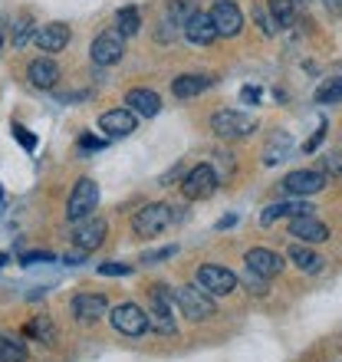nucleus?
Returning a JSON list of instances; mask_svg holds the SVG:
<instances>
[{
  "label": "nucleus",
  "instance_id": "f257e3e1",
  "mask_svg": "<svg viewBox=\"0 0 342 362\" xmlns=\"http://www.w3.org/2000/svg\"><path fill=\"white\" fill-rule=\"evenodd\" d=\"M109 323H112L115 333H122V336H142L152 329L148 310H142L138 303H119L112 313H109Z\"/></svg>",
  "mask_w": 342,
  "mask_h": 362
},
{
  "label": "nucleus",
  "instance_id": "f03ea898",
  "mask_svg": "<svg viewBox=\"0 0 342 362\" xmlns=\"http://www.w3.org/2000/svg\"><path fill=\"white\" fill-rule=\"evenodd\" d=\"M171 300H175V293H171L165 284H155L152 286L148 320H152V329H158V333H165V336L178 333V323H175V316H171Z\"/></svg>",
  "mask_w": 342,
  "mask_h": 362
},
{
  "label": "nucleus",
  "instance_id": "7ed1b4c3",
  "mask_svg": "<svg viewBox=\"0 0 342 362\" xmlns=\"http://www.w3.org/2000/svg\"><path fill=\"white\" fill-rule=\"evenodd\" d=\"M175 303H178L181 316H188L194 323L214 316V300H211V293L198 290V286H178V290H175Z\"/></svg>",
  "mask_w": 342,
  "mask_h": 362
},
{
  "label": "nucleus",
  "instance_id": "20e7f679",
  "mask_svg": "<svg viewBox=\"0 0 342 362\" xmlns=\"http://www.w3.org/2000/svg\"><path fill=\"white\" fill-rule=\"evenodd\" d=\"M125 53V37L119 33L115 27L102 30L99 37L93 40V47H89V57H93L95 66H115Z\"/></svg>",
  "mask_w": 342,
  "mask_h": 362
},
{
  "label": "nucleus",
  "instance_id": "39448f33",
  "mask_svg": "<svg viewBox=\"0 0 342 362\" xmlns=\"http://www.w3.org/2000/svg\"><path fill=\"white\" fill-rule=\"evenodd\" d=\"M95 204H99V185L93 178H79L73 194L66 201V218L69 221H83V218H93Z\"/></svg>",
  "mask_w": 342,
  "mask_h": 362
},
{
  "label": "nucleus",
  "instance_id": "423d86ee",
  "mask_svg": "<svg viewBox=\"0 0 342 362\" xmlns=\"http://www.w3.org/2000/svg\"><path fill=\"white\" fill-rule=\"evenodd\" d=\"M211 132L218 139H244V135L254 132V119L237 109H220V112L211 115Z\"/></svg>",
  "mask_w": 342,
  "mask_h": 362
},
{
  "label": "nucleus",
  "instance_id": "0eeeda50",
  "mask_svg": "<svg viewBox=\"0 0 342 362\" xmlns=\"http://www.w3.org/2000/svg\"><path fill=\"white\" fill-rule=\"evenodd\" d=\"M218 185H220L218 172H214L211 165H194V168L184 175V181H181V191H184L188 201H204L218 191Z\"/></svg>",
  "mask_w": 342,
  "mask_h": 362
},
{
  "label": "nucleus",
  "instance_id": "6e6552de",
  "mask_svg": "<svg viewBox=\"0 0 342 362\" xmlns=\"http://www.w3.org/2000/svg\"><path fill=\"white\" fill-rule=\"evenodd\" d=\"M171 224V208L168 204H145L142 211H135L132 230L138 238H158Z\"/></svg>",
  "mask_w": 342,
  "mask_h": 362
},
{
  "label": "nucleus",
  "instance_id": "1a4fd4ad",
  "mask_svg": "<svg viewBox=\"0 0 342 362\" xmlns=\"http://www.w3.org/2000/svg\"><path fill=\"white\" fill-rule=\"evenodd\" d=\"M198 286L211 296H228L237 290V276L230 274L228 267H218V264H204L198 267Z\"/></svg>",
  "mask_w": 342,
  "mask_h": 362
},
{
  "label": "nucleus",
  "instance_id": "9d476101",
  "mask_svg": "<svg viewBox=\"0 0 342 362\" xmlns=\"http://www.w3.org/2000/svg\"><path fill=\"white\" fill-rule=\"evenodd\" d=\"M211 20L218 27V37H237L240 30H244V13H240V7L234 0H214Z\"/></svg>",
  "mask_w": 342,
  "mask_h": 362
},
{
  "label": "nucleus",
  "instance_id": "9b49d317",
  "mask_svg": "<svg viewBox=\"0 0 342 362\" xmlns=\"http://www.w3.org/2000/svg\"><path fill=\"white\" fill-rule=\"evenodd\" d=\"M323 188H326V175L313 172V168H300V172H290L283 178V191L293 194V198H309V194H316Z\"/></svg>",
  "mask_w": 342,
  "mask_h": 362
},
{
  "label": "nucleus",
  "instance_id": "f8f14e48",
  "mask_svg": "<svg viewBox=\"0 0 342 362\" xmlns=\"http://www.w3.org/2000/svg\"><path fill=\"white\" fill-rule=\"evenodd\" d=\"M105 221L102 218H83L76 221V228H73V244H76L79 250H95V247H102V240H105Z\"/></svg>",
  "mask_w": 342,
  "mask_h": 362
},
{
  "label": "nucleus",
  "instance_id": "ddd939ff",
  "mask_svg": "<svg viewBox=\"0 0 342 362\" xmlns=\"http://www.w3.org/2000/svg\"><path fill=\"white\" fill-rule=\"evenodd\" d=\"M244 264H247L250 274L264 276V280H270V276H276L283 270V257H280L276 250H266V247H250L247 254H244Z\"/></svg>",
  "mask_w": 342,
  "mask_h": 362
},
{
  "label": "nucleus",
  "instance_id": "4468645a",
  "mask_svg": "<svg viewBox=\"0 0 342 362\" xmlns=\"http://www.w3.org/2000/svg\"><path fill=\"white\" fill-rule=\"evenodd\" d=\"M290 238L303 240V244H323L329 240V228L313 214H300V218H290Z\"/></svg>",
  "mask_w": 342,
  "mask_h": 362
},
{
  "label": "nucleus",
  "instance_id": "2eb2a0df",
  "mask_svg": "<svg viewBox=\"0 0 342 362\" xmlns=\"http://www.w3.org/2000/svg\"><path fill=\"white\" fill-rule=\"evenodd\" d=\"M109 313V303H105L102 293H76L73 296V316L79 323H95Z\"/></svg>",
  "mask_w": 342,
  "mask_h": 362
},
{
  "label": "nucleus",
  "instance_id": "dca6fc26",
  "mask_svg": "<svg viewBox=\"0 0 342 362\" xmlns=\"http://www.w3.org/2000/svg\"><path fill=\"white\" fill-rule=\"evenodd\" d=\"M184 37H188L191 47H211L214 40H218V27H214V20L211 13H194V17L184 23Z\"/></svg>",
  "mask_w": 342,
  "mask_h": 362
},
{
  "label": "nucleus",
  "instance_id": "f3484780",
  "mask_svg": "<svg viewBox=\"0 0 342 362\" xmlns=\"http://www.w3.org/2000/svg\"><path fill=\"white\" fill-rule=\"evenodd\" d=\"M99 129L112 139H125V135L135 132V112L132 109H109V112L99 115Z\"/></svg>",
  "mask_w": 342,
  "mask_h": 362
},
{
  "label": "nucleus",
  "instance_id": "a211bd4d",
  "mask_svg": "<svg viewBox=\"0 0 342 362\" xmlns=\"http://www.w3.org/2000/svg\"><path fill=\"white\" fill-rule=\"evenodd\" d=\"M300 214H313V208H309L303 198H300V201H273V204H266V208H264V214H260V224H264V228H273L276 221L300 218Z\"/></svg>",
  "mask_w": 342,
  "mask_h": 362
},
{
  "label": "nucleus",
  "instance_id": "6ab92c4d",
  "mask_svg": "<svg viewBox=\"0 0 342 362\" xmlns=\"http://www.w3.org/2000/svg\"><path fill=\"white\" fill-rule=\"evenodd\" d=\"M73 40L66 23H47V27H40L33 33V43H37L43 53H59V49H66V43Z\"/></svg>",
  "mask_w": 342,
  "mask_h": 362
},
{
  "label": "nucleus",
  "instance_id": "aec40b11",
  "mask_svg": "<svg viewBox=\"0 0 342 362\" xmlns=\"http://www.w3.org/2000/svg\"><path fill=\"white\" fill-rule=\"evenodd\" d=\"M125 109H132V112L142 115V119H152V115L162 112V99H158V93H152V89H129V93H125Z\"/></svg>",
  "mask_w": 342,
  "mask_h": 362
},
{
  "label": "nucleus",
  "instance_id": "412c9836",
  "mask_svg": "<svg viewBox=\"0 0 342 362\" xmlns=\"http://www.w3.org/2000/svg\"><path fill=\"white\" fill-rule=\"evenodd\" d=\"M27 79H30V86H37V89H53L59 83V66L53 59H33L27 69Z\"/></svg>",
  "mask_w": 342,
  "mask_h": 362
},
{
  "label": "nucleus",
  "instance_id": "4be33fe9",
  "mask_svg": "<svg viewBox=\"0 0 342 362\" xmlns=\"http://www.w3.org/2000/svg\"><path fill=\"white\" fill-rule=\"evenodd\" d=\"M214 79L211 76H201V73H184V76H178L175 83H171V93L178 95V99H194V95H201L204 89L211 86Z\"/></svg>",
  "mask_w": 342,
  "mask_h": 362
},
{
  "label": "nucleus",
  "instance_id": "5701e85b",
  "mask_svg": "<svg viewBox=\"0 0 342 362\" xmlns=\"http://www.w3.org/2000/svg\"><path fill=\"white\" fill-rule=\"evenodd\" d=\"M286 257L293 260V264L303 270V274H319V270H323V264H326V260L319 257V254H313V250L306 247V244H293Z\"/></svg>",
  "mask_w": 342,
  "mask_h": 362
},
{
  "label": "nucleus",
  "instance_id": "b1692460",
  "mask_svg": "<svg viewBox=\"0 0 342 362\" xmlns=\"http://www.w3.org/2000/svg\"><path fill=\"white\" fill-rule=\"evenodd\" d=\"M266 7H270V17H273V27L276 30L293 27V20H296V4H293V0H270Z\"/></svg>",
  "mask_w": 342,
  "mask_h": 362
},
{
  "label": "nucleus",
  "instance_id": "393cba45",
  "mask_svg": "<svg viewBox=\"0 0 342 362\" xmlns=\"http://www.w3.org/2000/svg\"><path fill=\"white\" fill-rule=\"evenodd\" d=\"M115 30L122 33V37H135L138 30H142V17H138V7H122L115 13Z\"/></svg>",
  "mask_w": 342,
  "mask_h": 362
},
{
  "label": "nucleus",
  "instance_id": "a878e982",
  "mask_svg": "<svg viewBox=\"0 0 342 362\" xmlns=\"http://www.w3.org/2000/svg\"><path fill=\"white\" fill-rule=\"evenodd\" d=\"M194 13H198L194 0H168V20H171V23L184 27V23H188Z\"/></svg>",
  "mask_w": 342,
  "mask_h": 362
},
{
  "label": "nucleus",
  "instance_id": "bb28decb",
  "mask_svg": "<svg viewBox=\"0 0 342 362\" xmlns=\"http://www.w3.org/2000/svg\"><path fill=\"white\" fill-rule=\"evenodd\" d=\"M290 145H293V142H290V135L280 132V135L273 139V142L266 145V152H264V165H276V162H283L286 152H290Z\"/></svg>",
  "mask_w": 342,
  "mask_h": 362
},
{
  "label": "nucleus",
  "instance_id": "cd10ccee",
  "mask_svg": "<svg viewBox=\"0 0 342 362\" xmlns=\"http://www.w3.org/2000/svg\"><path fill=\"white\" fill-rule=\"evenodd\" d=\"M0 362H27V349L17 339H0Z\"/></svg>",
  "mask_w": 342,
  "mask_h": 362
},
{
  "label": "nucleus",
  "instance_id": "c85d7f7f",
  "mask_svg": "<svg viewBox=\"0 0 342 362\" xmlns=\"http://www.w3.org/2000/svg\"><path fill=\"white\" fill-rule=\"evenodd\" d=\"M27 333L40 336L43 343H57V329H53V323H49V316H37V320L27 326Z\"/></svg>",
  "mask_w": 342,
  "mask_h": 362
},
{
  "label": "nucleus",
  "instance_id": "c756f323",
  "mask_svg": "<svg viewBox=\"0 0 342 362\" xmlns=\"http://www.w3.org/2000/svg\"><path fill=\"white\" fill-rule=\"evenodd\" d=\"M175 254H178V247H175V244H171V247L148 250V254H145V257H142V264H158V260H171V257H175Z\"/></svg>",
  "mask_w": 342,
  "mask_h": 362
},
{
  "label": "nucleus",
  "instance_id": "7c9ffc66",
  "mask_svg": "<svg viewBox=\"0 0 342 362\" xmlns=\"http://www.w3.org/2000/svg\"><path fill=\"white\" fill-rule=\"evenodd\" d=\"M99 274L102 276H129L132 267H129V264H115V260H109V264H99Z\"/></svg>",
  "mask_w": 342,
  "mask_h": 362
},
{
  "label": "nucleus",
  "instance_id": "2f4dec72",
  "mask_svg": "<svg viewBox=\"0 0 342 362\" xmlns=\"http://www.w3.org/2000/svg\"><path fill=\"white\" fill-rule=\"evenodd\" d=\"M30 37V17H20L17 23H13V47H23Z\"/></svg>",
  "mask_w": 342,
  "mask_h": 362
},
{
  "label": "nucleus",
  "instance_id": "473e14b6",
  "mask_svg": "<svg viewBox=\"0 0 342 362\" xmlns=\"http://www.w3.org/2000/svg\"><path fill=\"white\" fill-rule=\"evenodd\" d=\"M178 23H168V20H162V23H158V33H155V40H158V43H171V40H175V33H178Z\"/></svg>",
  "mask_w": 342,
  "mask_h": 362
},
{
  "label": "nucleus",
  "instance_id": "72a5a7b5",
  "mask_svg": "<svg viewBox=\"0 0 342 362\" xmlns=\"http://www.w3.org/2000/svg\"><path fill=\"white\" fill-rule=\"evenodd\" d=\"M13 135H17V142L23 145L27 152H33V148H37V139H33V135H30L23 125H13Z\"/></svg>",
  "mask_w": 342,
  "mask_h": 362
},
{
  "label": "nucleus",
  "instance_id": "f704fd0d",
  "mask_svg": "<svg viewBox=\"0 0 342 362\" xmlns=\"http://www.w3.org/2000/svg\"><path fill=\"white\" fill-rule=\"evenodd\" d=\"M47 260H53V254H47V250H43V254H23V257H20V264H47Z\"/></svg>",
  "mask_w": 342,
  "mask_h": 362
},
{
  "label": "nucleus",
  "instance_id": "c9c22d12",
  "mask_svg": "<svg viewBox=\"0 0 342 362\" xmlns=\"http://www.w3.org/2000/svg\"><path fill=\"white\" fill-rule=\"evenodd\" d=\"M79 148H102V139H93V135H83V139H79Z\"/></svg>",
  "mask_w": 342,
  "mask_h": 362
},
{
  "label": "nucleus",
  "instance_id": "e433bc0d",
  "mask_svg": "<svg viewBox=\"0 0 342 362\" xmlns=\"http://www.w3.org/2000/svg\"><path fill=\"white\" fill-rule=\"evenodd\" d=\"M323 135H326V125H319V132H316V135H313V139H309V142H306V145H303V152H313L316 145L323 142Z\"/></svg>",
  "mask_w": 342,
  "mask_h": 362
},
{
  "label": "nucleus",
  "instance_id": "4c0bfd02",
  "mask_svg": "<svg viewBox=\"0 0 342 362\" xmlns=\"http://www.w3.org/2000/svg\"><path fill=\"white\" fill-rule=\"evenodd\" d=\"M323 7L333 13V17H342V0H323Z\"/></svg>",
  "mask_w": 342,
  "mask_h": 362
},
{
  "label": "nucleus",
  "instance_id": "58836bf2",
  "mask_svg": "<svg viewBox=\"0 0 342 362\" xmlns=\"http://www.w3.org/2000/svg\"><path fill=\"white\" fill-rule=\"evenodd\" d=\"M240 95H244V103H256V99H260V89H250V86H247Z\"/></svg>",
  "mask_w": 342,
  "mask_h": 362
},
{
  "label": "nucleus",
  "instance_id": "ea45409f",
  "mask_svg": "<svg viewBox=\"0 0 342 362\" xmlns=\"http://www.w3.org/2000/svg\"><path fill=\"white\" fill-rule=\"evenodd\" d=\"M293 4H296V7H306V4H309V0H293Z\"/></svg>",
  "mask_w": 342,
  "mask_h": 362
},
{
  "label": "nucleus",
  "instance_id": "a19ab883",
  "mask_svg": "<svg viewBox=\"0 0 342 362\" xmlns=\"http://www.w3.org/2000/svg\"><path fill=\"white\" fill-rule=\"evenodd\" d=\"M4 264H7V254H0V267H4Z\"/></svg>",
  "mask_w": 342,
  "mask_h": 362
},
{
  "label": "nucleus",
  "instance_id": "79ce46f5",
  "mask_svg": "<svg viewBox=\"0 0 342 362\" xmlns=\"http://www.w3.org/2000/svg\"><path fill=\"white\" fill-rule=\"evenodd\" d=\"M0 47H4V37H0Z\"/></svg>",
  "mask_w": 342,
  "mask_h": 362
}]
</instances>
